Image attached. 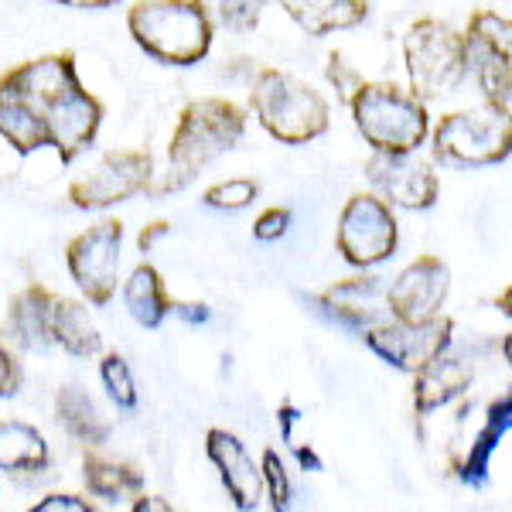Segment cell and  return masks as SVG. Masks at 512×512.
I'll return each instance as SVG.
<instances>
[{"label":"cell","instance_id":"ba28073f","mask_svg":"<svg viewBox=\"0 0 512 512\" xmlns=\"http://www.w3.org/2000/svg\"><path fill=\"white\" fill-rule=\"evenodd\" d=\"M468 72H475L485 93V106L512 113V28L502 14L475 11L465 35Z\"/></svg>","mask_w":512,"mask_h":512},{"label":"cell","instance_id":"4fadbf2b","mask_svg":"<svg viewBox=\"0 0 512 512\" xmlns=\"http://www.w3.org/2000/svg\"><path fill=\"white\" fill-rule=\"evenodd\" d=\"M366 178L376 188L390 209H407V212H424L434 209L437 195H441V181L431 161L417 158V151L407 154H379L366 161Z\"/></svg>","mask_w":512,"mask_h":512},{"label":"cell","instance_id":"9a60e30c","mask_svg":"<svg viewBox=\"0 0 512 512\" xmlns=\"http://www.w3.org/2000/svg\"><path fill=\"white\" fill-rule=\"evenodd\" d=\"M205 454L209 461L219 468V478L226 485L229 499L239 512H250L260 506L263 495V482H260V465L253 461V454L246 451V444L239 441L236 434L222 431V427H212L205 434Z\"/></svg>","mask_w":512,"mask_h":512},{"label":"cell","instance_id":"d6986e66","mask_svg":"<svg viewBox=\"0 0 512 512\" xmlns=\"http://www.w3.org/2000/svg\"><path fill=\"white\" fill-rule=\"evenodd\" d=\"M277 4L284 7V14L297 28L315 38L355 28V24H362L369 14L366 0H277Z\"/></svg>","mask_w":512,"mask_h":512},{"label":"cell","instance_id":"4316f807","mask_svg":"<svg viewBox=\"0 0 512 512\" xmlns=\"http://www.w3.org/2000/svg\"><path fill=\"white\" fill-rule=\"evenodd\" d=\"M99 379H103L106 396H110L120 410L137 407V383H134V373H130L123 355H117V352L103 355V362H99Z\"/></svg>","mask_w":512,"mask_h":512},{"label":"cell","instance_id":"d590c367","mask_svg":"<svg viewBox=\"0 0 512 512\" xmlns=\"http://www.w3.org/2000/svg\"><path fill=\"white\" fill-rule=\"evenodd\" d=\"M168 233H171V222H164V219H161V222H151V226H147L144 233L137 236V246H140V253H147V250H151L154 243H158L161 236H168Z\"/></svg>","mask_w":512,"mask_h":512},{"label":"cell","instance_id":"52a82bcc","mask_svg":"<svg viewBox=\"0 0 512 512\" xmlns=\"http://www.w3.org/2000/svg\"><path fill=\"white\" fill-rule=\"evenodd\" d=\"M434 158L454 168H489L512 154V123L509 113L492 106L458 110L437 120L434 127Z\"/></svg>","mask_w":512,"mask_h":512},{"label":"cell","instance_id":"e575fe53","mask_svg":"<svg viewBox=\"0 0 512 512\" xmlns=\"http://www.w3.org/2000/svg\"><path fill=\"white\" fill-rule=\"evenodd\" d=\"M168 315L185 318L188 325H205V321L212 318V311H209V304H185V301H171V311H168Z\"/></svg>","mask_w":512,"mask_h":512},{"label":"cell","instance_id":"5b68a950","mask_svg":"<svg viewBox=\"0 0 512 512\" xmlns=\"http://www.w3.org/2000/svg\"><path fill=\"white\" fill-rule=\"evenodd\" d=\"M250 106L260 127L280 144L318 140L332 123L328 99L284 69H263L250 89Z\"/></svg>","mask_w":512,"mask_h":512},{"label":"cell","instance_id":"74e56055","mask_svg":"<svg viewBox=\"0 0 512 512\" xmlns=\"http://www.w3.org/2000/svg\"><path fill=\"white\" fill-rule=\"evenodd\" d=\"M55 4L79 7V11H99V7H110V4H117V0H55Z\"/></svg>","mask_w":512,"mask_h":512},{"label":"cell","instance_id":"8992f818","mask_svg":"<svg viewBox=\"0 0 512 512\" xmlns=\"http://www.w3.org/2000/svg\"><path fill=\"white\" fill-rule=\"evenodd\" d=\"M403 62H407L410 93L420 99H441L454 93L468 76L465 38L448 21L424 18L403 38Z\"/></svg>","mask_w":512,"mask_h":512},{"label":"cell","instance_id":"3957f363","mask_svg":"<svg viewBox=\"0 0 512 512\" xmlns=\"http://www.w3.org/2000/svg\"><path fill=\"white\" fill-rule=\"evenodd\" d=\"M349 110L355 130L379 154L417 151L431 134L424 99L396 82H359L349 96Z\"/></svg>","mask_w":512,"mask_h":512},{"label":"cell","instance_id":"4dcf8cb0","mask_svg":"<svg viewBox=\"0 0 512 512\" xmlns=\"http://www.w3.org/2000/svg\"><path fill=\"white\" fill-rule=\"evenodd\" d=\"M287 226H291V209H280V205H274V209H263L260 216H256L253 236L260 239V243H274V239H280L287 233Z\"/></svg>","mask_w":512,"mask_h":512},{"label":"cell","instance_id":"d6a6232c","mask_svg":"<svg viewBox=\"0 0 512 512\" xmlns=\"http://www.w3.org/2000/svg\"><path fill=\"white\" fill-rule=\"evenodd\" d=\"M21 386V369L18 362H14V355L0 345V400H7V396H14Z\"/></svg>","mask_w":512,"mask_h":512},{"label":"cell","instance_id":"83f0119b","mask_svg":"<svg viewBox=\"0 0 512 512\" xmlns=\"http://www.w3.org/2000/svg\"><path fill=\"white\" fill-rule=\"evenodd\" d=\"M256 195H260V185H256V181L229 178V181L212 185L209 192L202 195V202L209 205V209H219V212H239V209H246V205H253Z\"/></svg>","mask_w":512,"mask_h":512},{"label":"cell","instance_id":"d4e9b609","mask_svg":"<svg viewBox=\"0 0 512 512\" xmlns=\"http://www.w3.org/2000/svg\"><path fill=\"white\" fill-rule=\"evenodd\" d=\"M52 345H62L69 355H96L103 349L96 321L89 318V308L82 301L59 297L52 311Z\"/></svg>","mask_w":512,"mask_h":512},{"label":"cell","instance_id":"8d00e7d4","mask_svg":"<svg viewBox=\"0 0 512 512\" xmlns=\"http://www.w3.org/2000/svg\"><path fill=\"white\" fill-rule=\"evenodd\" d=\"M130 509L134 512H171V502L158 499V495H137V502Z\"/></svg>","mask_w":512,"mask_h":512},{"label":"cell","instance_id":"603a6c76","mask_svg":"<svg viewBox=\"0 0 512 512\" xmlns=\"http://www.w3.org/2000/svg\"><path fill=\"white\" fill-rule=\"evenodd\" d=\"M48 441L24 420H0V472H45Z\"/></svg>","mask_w":512,"mask_h":512},{"label":"cell","instance_id":"836d02e7","mask_svg":"<svg viewBox=\"0 0 512 512\" xmlns=\"http://www.w3.org/2000/svg\"><path fill=\"white\" fill-rule=\"evenodd\" d=\"M93 506L89 502L76 499V495H48V499H41L35 512H89Z\"/></svg>","mask_w":512,"mask_h":512},{"label":"cell","instance_id":"e0dca14e","mask_svg":"<svg viewBox=\"0 0 512 512\" xmlns=\"http://www.w3.org/2000/svg\"><path fill=\"white\" fill-rule=\"evenodd\" d=\"M55 297L45 284H31L14 297L4 318V335L21 352H41L52 345V311Z\"/></svg>","mask_w":512,"mask_h":512},{"label":"cell","instance_id":"30bf717a","mask_svg":"<svg viewBox=\"0 0 512 512\" xmlns=\"http://www.w3.org/2000/svg\"><path fill=\"white\" fill-rule=\"evenodd\" d=\"M154 158L147 151H110L69 185V202L82 212H99L151 188Z\"/></svg>","mask_w":512,"mask_h":512},{"label":"cell","instance_id":"484cf974","mask_svg":"<svg viewBox=\"0 0 512 512\" xmlns=\"http://www.w3.org/2000/svg\"><path fill=\"white\" fill-rule=\"evenodd\" d=\"M212 28H226L233 35H246L263 18L267 0H195Z\"/></svg>","mask_w":512,"mask_h":512},{"label":"cell","instance_id":"5bb4252c","mask_svg":"<svg viewBox=\"0 0 512 512\" xmlns=\"http://www.w3.org/2000/svg\"><path fill=\"white\" fill-rule=\"evenodd\" d=\"M451 287V270L437 256H420L386 287V311L396 321H427L441 315Z\"/></svg>","mask_w":512,"mask_h":512},{"label":"cell","instance_id":"7402d4cb","mask_svg":"<svg viewBox=\"0 0 512 512\" xmlns=\"http://www.w3.org/2000/svg\"><path fill=\"white\" fill-rule=\"evenodd\" d=\"M123 304H127L130 318L144 328H161L171 311V297L164 291V280L151 263H137L134 274L123 284Z\"/></svg>","mask_w":512,"mask_h":512},{"label":"cell","instance_id":"8fae6325","mask_svg":"<svg viewBox=\"0 0 512 512\" xmlns=\"http://www.w3.org/2000/svg\"><path fill=\"white\" fill-rule=\"evenodd\" d=\"M120 243H123V222L103 219L65 246V263L89 304L103 308L117 294V274H120Z\"/></svg>","mask_w":512,"mask_h":512},{"label":"cell","instance_id":"6da1fadb","mask_svg":"<svg viewBox=\"0 0 512 512\" xmlns=\"http://www.w3.org/2000/svg\"><path fill=\"white\" fill-rule=\"evenodd\" d=\"M103 103L79 82L76 55L48 52L0 76V137L18 154L55 151L72 164L93 147Z\"/></svg>","mask_w":512,"mask_h":512},{"label":"cell","instance_id":"277c9868","mask_svg":"<svg viewBox=\"0 0 512 512\" xmlns=\"http://www.w3.org/2000/svg\"><path fill=\"white\" fill-rule=\"evenodd\" d=\"M127 31L164 65H195L212 48V24L195 0H140L127 11Z\"/></svg>","mask_w":512,"mask_h":512},{"label":"cell","instance_id":"7a4b0ae2","mask_svg":"<svg viewBox=\"0 0 512 512\" xmlns=\"http://www.w3.org/2000/svg\"><path fill=\"white\" fill-rule=\"evenodd\" d=\"M246 134V113L233 99L202 96L181 110L178 127L168 144V178L154 192L168 195L192 181L205 164L222 158L226 151L239 147Z\"/></svg>","mask_w":512,"mask_h":512},{"label":"cell","instance_id":"2e32d148","mask_svg":"<svg viewBox=\"0 0 512 512\" xmlns=\"http://www.w3.org/2000/svg\"><path fill=\"white\" fill-rule=\"evenodd\" d=\"M315 304L335 325L352 328V332H366L369 325H379V311H386V284L383 277L338 280L321 297H315Z\"/></svg>","mask_w":512,"mask_h":512},{"label":"cell","instance_id":"f1b7e54d","mask_svg":"<svg viewBox=\"0 0 512 512\" xmlns=\"http://www.w3.org/2000/svg\"><path fill=\"white\" fill-rule=\"evenodd\" d=\"M277 424H280V437H284V444L294 451V458H297V465L304 468V472H321V458L315 454V448L311 444H304V441H297V424H301V410L294 407L291 400L284 403V407L277 410Z\"/></svg>","mask_w":512,"mask_h":512},{"label":"cell","instance_id":"ac0fdd59","mask_svg":"<svg viewBox=\"0 0 512 512\" xmlns=\"http://www.w3.org/2000/svg\"><path fill=\"white\" fill-rule=\"evenodd\" d=\"M475 369L465 359H448V355H437L427 362L424 369L414 373V410L420 417L441 410L444 403H451L454 396H461L472 386Z\"/></svg>","mask_w":512,"mask_h":512},{"label":"cell","instance_id":"9c48e42d","mask_svg":"<svg viewBox=\"0 0 512 512\" xmlns=\"http://www.w3.org/2000/svg\"><path fill=\"white\" fill-rule=\"evenodd\" d=\"M396 243H400V226H396L393 209L379 195L359 192L342 205L335 246L345 256V263L359 270L379 267L396 253Z\"/></svg>","mask_w":512,"mask_h":512},{"label":"cell","instance_id":"f546056e","mask_svg":"<svg viewBox=\"0 0 512 512\" xmlns=\"http://www.w3.org/2000/svg\"><path fill=\"white\" fill-rule=\"evenodd\" d=\"M260 482H263V489H267V495H270V509H277V512L291 509V478H287L284 461H280V454L274 448L263 451Z\"/></svg>","mask_w":512,"mask_h":512},{"label":"cell","instance_id":"7c38bea8","mask_svg":"<svg viewBox=\"0 0 512 512\" xmlns=\"http://www.w3.org/2000/svg\"><path fill=\"white\" fill-rule=\"evenodd\" d=\"M454 335V321L448 315H434L427 321H379L369 325L362 338H366L369 352H376L386 366L400 369V373L414 376L427 362L448 352Z\"/></svg>","mask_w":512,"mask_h":512},{"label":"cell","instance_id":"1f68e13d","mask_svg":"<svg viewBox=\"0 0 512 512\" xmlns=\"http://www.w3.org/2000/svg\"><path fill=\"white\" fill-rule=\"evenodd\" d=\"M328 79H332V86L338 89V96H342V103H349V96L355 93V86H359V72L352 69L349 62H345L342 52H332V59H328Z\"/></svg>","mask_w":512,"mask_h":512},{"label":"cell","instance_id":"ffe728a7","mask_svg":"<svg viewBox=\"0 0 512 512\" xmlns=\"http://www.w3.org/2000/svg\"><path fill=\"white\" fill-rule=\"evenodd\" d=\"M512 424V396L502 393L499 400L489 403V414H485V424L478 427L472 448H468L465 461L458 465V478L472 489H482L489 482V468H492V454L499 451L502 437L509 434Z\"/></svg>","mask_w":512,"mask_h":512},{"label":"cell","instance_id":"cb8c5ba5","mask_svg":"<svg viewBox=\"0 0 512 512\" xmlns=\"http://www.w3.org/2000/svg\"><path fill=\"white\" fill-rule=\"evenodd\" d=\"M82 482L96 499L106 502H123V499H137L144 492V475L137 468L123 465V461L103 458V454H86L82 458Z\"/></svg>","mask_w":512,"mask_h":512},{"label":"cell","instance_id":"44dd1931","mask_svg":"<svg viewBox=\"0 0 512 512\" xmlns=\"http://www.w3.org/2000/svg\"><path fill=\"white\" fill-rule=\"evenodd\" d=\"M55 414L59 424L69 431L72 441L86 444V448H103L110 441V420L96 407V400L82 386L65 383L59 396H55Z\"/></svg>","mask_w":512,"mask_h":512}]
</instances>
